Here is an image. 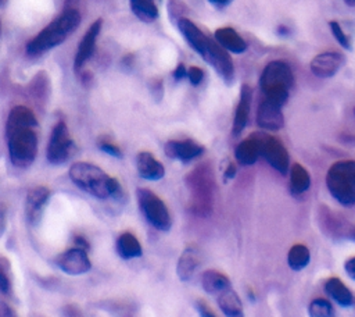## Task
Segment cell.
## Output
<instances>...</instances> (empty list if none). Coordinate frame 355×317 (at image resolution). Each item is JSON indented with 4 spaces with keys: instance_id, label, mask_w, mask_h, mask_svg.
<instances>
[{
    "instance_id": "6da1fadb",
    "label": "cell",
    "mask_w": 355,
    "mask_h": 317,
    "mask_svg": "<svg viewBox=\"0 0 355 317\" xmlns=\"http://www.w3.org/2000/svg\"><path fill=\"white\" fill-rule=\"evenodd\" d=\"M39 123L27 106H16L6 121V138L10 162L15 167L28 169L38 154Z\"/></svg>"
},
{
    "instance_id": "7a4b0ae2",
    "label": "cell",
    "mask_w": 355,
    "mask_h": 317,
    "mask_svg": "<svg viewBox=\"0 0 355 317\" xmlns=\"http://www.w3.org/2000/svg\"><path fill=\"white\" fill-rule=\"evenodd\" d=\"M70 180L90 197L106 199H121L124 197L122 187L117 179L110 177L106 172L92 163L78 162L70 167Z\"/></svg>"
},
{
    "instance_id": "3957f363",
    "label": "cell",
    "mask_w": 355,
    "mask_h": 317,
    "mask_svg": "<svg viewBox=\"0 0 355 317\" xmlns=\"http://www.w3.org/2000/svg\"><path fill=\"white\" fill-rule=\"evenodd\" d=\"M81 24V13L77 8H64L63 13L45 27L35 38H32L26 48L28 56H41L56 46L61 45Z\"/></svg>"
},
{
    "instance_id": "277c9868",
    "label": "cell",
    "mask_w": 355,
    "mask_h": 317,
    "mask_svg": "<svg viewBox=\"0 0 355 317\" xmlns=\"http://www.w3.org/2000/svg\"><path fill=\"white\" fill-rule=\"evenodd\" d=\"M189 190V210L198 217H209L215 205V177L210 163L196 166L185 179Z\"/></svg>"
},
{
    "instance_id": "5b68a950",
    "label": "cell",
    "mask_w": 355,
    "mask_h": 317,
    "mask_svg": "<svg viewBox=\"0 0 355 317\" xmlns=\"http://www.w3.org/2000/svg\"><path fill=\"white\" fill-rule=\"evenodd\" d=\"M326 187L340 205H355V161L333 163L326 174Z\"/></svg>"
},
{
    "instance_id": "8992f818",
    "label": "cell",
    "mask_w": 355,
    "mask_h": 317,
    "mask_svg": "<svg viewBox=\"0 0 355 317\" xmlns=\"http://www.w3.org/2000/svg\"><path fill=\"white\" fill-rule=\"evenodd\" d=\"M136 199L139 209L144 219L158 231L166 233L172 227V219L166 205L153 191L139 188L136 191Z\"/></svg>"
},
{
    "instance_id": "52a82bcc",
    "label": "cell",
    "mask_w": 355,
    "mask_h": 317,
    "mask_svg": "<svg viewBox=\"0 0 355 317\" xmlns=\"http://www.w3.org/2000/svg\"><path fill=\"white\" fill-rule=\"evenodd\" d=\"M74 150H75V145L70 135V129L67 124L63 120H60L53 127V131L48 143V150H46L48 162L55 166L63 165L74 154Z\"/></svg>"
},
{
    "instance_id": "ba28073f",
    "label": "cell",
    "mask_w": 355,
    "mask_h": 317,
    "mask_svg": "<svg viewBox=\"0 0 355 317\" xmlns=\"http://www.w3.org/2000/svg\"><path fill=\"white\" fill-rule=\"evenodd\" d=\"M261 156L282 176L290 170V156L286 146L276 136L261 132Z\"/></svg>"
},
{
    "instance_id": "9c48e42d",
    "label": "cell",
    "mask_w": 355,
    "mask_h": 317,
    "mask_svg": "<svg viewBox=\"0 0 355 317\" xmlns=\"http://www.w3.org/2000/svg\"><path fill=\"white\" fill-rule=\"evenodd\" d=\"M293 84L294 75L290 66L280 60L268 63L260 77V87L264 93L272 89H290Z\"/></svg>"
},
{
    "instance_id": "30bf717a",
    "label": "cell",
    "mask_w": 355,
    "mask_h": 317,
    "mask_svg": "<svg viewBox=\"0 0 355 317\" xmlns=\"http://www.w3.org/2000/svg\"><path fill=\"white\" fill-rule=\"evenodd\" d=\"M203 60L207 62L213 69L218 73V75L229 85L233 82L235 78V67L232 57L229 56L228 51L224 49L217 41L210 38L207 51L203 56Z\"/></svg>"
},
{
    "instance_id": "8fae6325",
    "label": "cell",
    "mask_w": 355,
    "mask_h": 317,
    "mask_svg": "<svg viewBox=\"0 0 355 317\" xmlns=\"http://www.w3.org/2000/svg\"><path fill=\"white\" fill-rule=\"evenodd\" d=\"M55 263L57 267L70 275H81L88 273L92 269L90 259L88 256V251L77 246L60 253Z\"/></svg>"
},
{
    "instance_id": "7c38bea8",
    "label": "cell",
    "mask_w": 355,
    "mask_h": 317,
    "mask_svg": "<svg viewBox=\"0 0 355 317\" xmlns=\"http://www.w3.org/2000/svg\"><path fill=\"white\" fill-rule=\"evenodd\" d=\"M164 152H165L166 157L172 158V161L189 163V162L195 161V158L200 157L206 152V147L192 139L168 141L164 146Z\"/></svg>"
},
{
    "instance_id": "4fadbf2b",
    "label": "cell",
    "mask_w": 355,
    "mask_h": 317,
    "mask_svg": "<svg viewBox=\"0 0 355 317\" xmlns=\"http://www.w3.org/2000/svg\"><path fill=\"white\" fill-rule=\"evenodd\" d=\"M102 27H103V20L99 19L89 27L86 34L82 37L78 51H77V55H75V59H74V71L77 74L84 70V66L93 56L95 48H96V41L100 35Z\"/></svg>"
},
{
    "instance_id": "5bb4252c",
    "label": "cell",
    "mask_w": 355,
    "mask_h": 317,
    "mask_svg": "<svg viewBox=\"0 0 355 317\" xmlns=\"http://www.w3.org/2000/svg\"><path fill=\"white\" fill-rule=\"evenodd\" d=\"M50 197L52 192L46 187H35L28 192L26 199V217L30 226H38L41 223Z\"/></svg>"
},
{
    "instance_id": "9a60e30c",
    "label": "cell",
    "mask_w": 355,
    "mask_h": 317,
    "mask_svg": "<svg viewBox=\"0 0 355 317\" xmlns=\"http://www.w3.org/2000/svg\"><path fill=\"white\" fill-rule=\"evenodd\" d=\"M257 124L264 131H279L283 128L285 116L282 106L264 98L257 110Z\"/></svg>"
},
{
    "instance_id": "2e32d148",
    "label": "cell",
    "mask_w": 355,
    "mask_h": 317,
    "mask_svg": "<svg viewBox=\"0 0 355 317\" xmlns=\"http://www.w3.org/2000/svg\"><path fill=\"white\" fill-rule=\"evenodd\" d=\"M344 64V57L337 52H325L315 56L309 64L311 71L318 78H330Z\"/></svg>"
},
{
    "instance_id": "e0dca14e",
    "label": "cell",
    "mask_w": 355,
    "mask_h": 317,
    "mask_svg": "<svg viewBox=\"0 0 355 317\" xmlns=\"http://www.w3.org/2000/svg\"><path fill=\"white\" fill-rule=\"evenodd\" d=\"M176 26H178V30L181 31L182 37L189 44V46L203 57L206 51H207L210 37H207L193 21H191L186 17H184V19L178 21Z\"/></svg>"
},
{
    "instance_id": "ac0fdd59",
    "label": "cell",
    "mask_w": 355,
    "mask_h": 317,
    "mask_svg": "<svg viewBox=\"0 0 355 317\" xmlns=\"http://www.w3.org/2000/svg\"><path fill=\"white\" fill-rule=\"evenodd\" d=\"M261 156V132L251 134L235 149L236 162L242 166H253Z\"/></svg>"
},
{
    "instance_id": "d6986e66",
    "label": "cell",
    "mask_w": 355,
    "mask_h": 317,
    "mask_svg": "<svg viewBox=\"0 0 355 317\" xmlns=\"http://www.w3.org/2000/svg\"><path fill=\"white\" fill-rule=\"evenodd\" d=\"M202 263V252L198 245H189L181 255L176 266V274L181 281L192 280Z\"/></svg>"
},
{
    "instance_id": "ffe728a7",
    "label": "cell",
    "mask_w": 355,
    "mask_h": 317,
    "mask_svg": "<svg viewBox=\"0 0 355 317\" xmlns=\"http://www.w3.org/2000/svg\"><path fill=\"white\" fill-rule=\"evenodd\" d=\"M251 102H253V89L249 85H242L240 99H239V103L236 107L233 127H232L233 136H239L244 131V128L249 123V117H250Z\"/></svg>"
},
{
    "instance_id": "44dd1931",
    "label": "cell",
    "mask_w": 355,
    "mask_h": 317,
    "mask_svg": "<svg viewBox=\"0 0 355 317\" xmlns=\"http://www.w3.org/2000/svg\"><path fill=\"white\" fill-rule=\"evenodd\" d=\"M136 165L139 176L144 180L158 181L165 176V167L150 152H140L136 157Z\"/></svg>"
},
{
    "instance_id": "7402d4cb",
    "label": "cell",
    "mask_w": 355,
    "mask_h": 317,
    "mask_svg": "<svg viewBox=\"0 0 355 317\" xmlns=\"http://www.w3.org/2000/svg\"><path fill=\"white\" fill-rule=\"evenodd\" d=\"M215 41L231 53L240 55L244 53L247 49L246 41L231 27L218 28L215 31Z\"/></svg>"
},
{
    "instance_id": "603a6c76",
    "label": "cell",
    "mask_w": 355,
    "mask_h": 317,
    "mask_svg": "<svg viewBox=\"0 0 355 317\" xmlns=\"http://www.w3.org/2000/svg\"><path fill=\"white\" fill-rule=\"evenodd\" d=\"M325 292L341 307H351L354 305V295L348 287L337 277H332L325 284Z\"/></svg>"
},
{
    "instance_id": "cb8c5ba5",
    "label": "cell",
    "mask_w": 355,
    "mask_h": 317,
    "mask_svg": "<svg viewBox=\"0 0 355 317\" xmlns=\"http://www.w3.org/2000/svg\"><path fill=\"white\" fill-rule=\"evenodd\" d=\"M115 248H117L118 256L125 260L140 257L143 253L139 239L131 233H122L117 239Z\"/></svg>"
},
{
    "instance_id": "d4e9b609",
    "label": "cell",
    "mask_w": 355,
    "mask_h": 317,
    "mask_svg": "<svg viewBox=\"0 0 355 317\" xmlns=\"http://www.w3.org/2000/svg\"><path fill=\"white\" fill-rule=\"evenodd\" d=\"M231 285V280L218 270H207L202 275V287L210 295H220Z\"/></svg>"
},
{
    "instance_id": "484cf974",
    "label": "cell",
    "mask_w": 355,
    "mask_h": 317,
    "mask_svg": "<svg viewBox=\"0 0 355 317\" xmlns=\"http://www.w3.org/2000/svg\"><path fill=\"white\" fill-rule=\"evenodd\" d=\"M218 306L224 311V314L229 317L243 316L242 299L232 288H228L218 295Z\"/></svg>"
},
{
    "instance_id": "4316f807",
    "label": "cell",
    "mask_w": 355,
    "mask_h": 317,
    "mask_svg": "<svg viewBox=\"0 0 355 317\" xmlns=\"http://www.w3.org/2000/svg\"><path fill=\"white\" fill-rule=\"evenodd\" d=\"M311 188V176L307 169L298 163L290 167V192L303 195Z\"/></svg>"
},
{
    "instance_id": "83f0119b",
    "label": "cell",
    "mask_w": 355,
    "mask_h": 317,
    "mask_svg": "<svg viewBox=\"0 0 355 317\" xmlns=\"http://www.w3.org/2000/svg\"><path fill=\"white\" fill-rule=\"evenodd\" d=\"M133 15L143 23H153L158 19V8L154 0H129Z\"/></svg>"
},
{
    "instance_id": "f1b7e54d",
    "label": "cell",
    "mask_w": 355,
    "mask_h": 317,
    "mask_svg": "<svg viewBox=\"0 0 355 317\" xmlns=\"http://www.w3.org/2000/svg\"><path fill=\"white\" fill-rule=\"evenodd\" d=\"M309 260H311L309 249L301 244L291 246L287 253V264L294 271H301L303 269H305Z\"/></svg>"
},
{
    "instance_id": "f546056e",
    "label": "cell",
    "mask_w": 355,
    "mask_h": 317,
    "mask_svg": "<svg viewBox=\"0 0 355 317\" xmlns=\"http://www.w3.org/2000/svg\"><path fill=\"white\" fill-rule=\"evenodd\" d=\"M0 293L10 296L13 293L12 267L6 257H0Z\"/></svg>"
},
{
    "instance_id": "4dcf8cb0",
    "label": "cell",
    "mask_w": 355,
    "mask_h": 317,
    "mask_svg": "<svg viewBox=\"0 0 355 317\" xmlns=\"http://www.w3.org/2000/svg\"><path fill=\"white\" fill-rule=\"evenodd\" d=\"M30 91H31L32 98L38 102V105H45V102L48 99V93H49V84H48V78L45 77L44 73H41L35 77V80L32 81V84L30 87Z\"/></svg>"
},
{
    "instance_id": "1f68e13d",
    "label": "cell",
    "mask_w": 355,
    "mask_h": 317,
    "mask_svg": "<svg viewBox=\"0 0 355 317\" xmlns=\"http://www.w3.org/2000/svg\"><path fill=\"white\" fill-rule=\"evenodd\" d=\"M308 314L312 317H330L334 314V309L327 299L316 298L309 303Z\"/></svg>"
},
{
    "instance_id": "d6a6232c",
    "label": "cell",
    "mask_w": 355,
    "mask_h": 317,
    "mask_svg": "<svg viewBox=\"0 0 355 317\" xmlns=\"http://www.w3.org/2000/svg\"><path fill=\"white\" fill-rule=\"evenodd\" d=\"M185 13H186V6L181 2V0H169L168 15L172 23L176 24L181 19H184Z\"/></svg>"
},
{
    "instance_id": "836d02e7",
    "label": "cell",
    "mask_w": 355,
    "mask_h": 317,
    "mask_svg": "<svg viewBox=\"0 0 355 317\" xmlns=\"http://www.w3.org/2000/svg\"><path fill=\"white\" fill-rule=\"evenodd\" d=\"M329 27H330V31L333 34V37L336 38V41L347 51H351V44H349V39L347 38V35L344 34L343 28L340 27V24L337 21H330L329 23Z\"/></svg>"
},
{
    "instance_id": "e575fe53",
    "label": "cell",
    "mask_w": 355,
    "mask_h": 317,
    "mask_svg": "<svg viewBox=\"0 0 355 317\" xmlns=\"http://www.w3.org/2000/svg\"><path fill=\"white\" fill-rule=\"evenodd\" d=\"M97 147H99L102 152H104V153H107V154H110V156H113V157H118V158L122 157V150L119 149V146L115 145V143H113V142H111L110 139H107V138H100V139L97 141Z\"/></svg>"
},
{
    "instance_id": "d590c367",
    "label": "cell",
    "mask_w": 355,
    "mask_h": 317,
    "mask_svg": "<svg viewBox=\"0 0 355 317\" xmlns=\"http://www.w3.org/2000/svg\"><path fill=\"white\" fill-rule=\"evenodd\" d=\"M188 78H189V81H191V84H192L193 87H198V85H200V84L203 82V80H204V71H203L200 67L193 66V67H191V69L188 70Z\"/></svg>"
},
{
    "instance_id": "8d00e7d4",
    "label": "cell",
    "mask_w": 355,
    "mask_h": 317,
    "mask_svg": "<svg viewBox=\"0 0 355 317\" xmlns=\"http://www.w3.org/2000/svg\"><path fill=\"white\" fill-rule=\"evenodd\" d=\"M150 93H151V96L157 102H160L162 99V96H164V84H162L161 80L154 78V80L150 81Z\"/></svg>"
},
{
    "instance_id": "74e56055",
    "label": "cell",
    "mask_w": 355,
    "mask_h": 317,
    "mask_svg": "<svg viewBox=\"0 0 355 317\" xmlns=\"http://www.w3.org/2000/svg\"><path fill=\"white\" fill-rule=\"evenodd\" d=\"M8 227V206L0 203V238L3 237Z\"/></svg>"
},
{
    "instance_id": "f35d334b",
    "label": "cell",
    "mask_w": 355,
    "mask_h": 317,
    "mask_svg": "<svg viewBox=\"0 0 355 317\" xmlns=\"http://www.w3.org/2000/svg\"><path fill=\"white\" fill-rule=\"evenodd\" d=\"M196 307H198L200 316H204V317H214L215 316V313L213 311V309L209 306V303L206 300H202V299L196 300Z\"/></svg>"
},
{
    "instance_id": "ab89813d",
    "label": "cell",
    "mask_w": 355,
    "mask_h": 317,
    "mask_svg": "<svg viewBox=\"0 0 355 317\" xmlns=\"http://www.w3.org/2000/svg\"><path fill=\"white\" fill-rule=\"evenodd\" d=\"M172 75H173L175 81H182L184 78H186V77H188V70H186L185 64H184V63H180V64H178V66H176V69L173 70Z\"/></svg>"
},
{
    "instance_id": "60d3db41",
    "label": "cell",
    "mask_w": 355,
    "mask_h": 317,
    "mask_svg": "<svg viewBox=\"0 0 355 317\" xmlns=\"http://www.w3.org/2000/svg\"><path fill=\"white\" fill-rule=\"evenodd\" d=\"M344 270L347 273V275L355 281V256L348 259L345 263H344Z\"/></svg>"
},
{
    "instance_id": "b9f144b4",
    "label": "cell",
    "mask_w": 355,
    "mask_h": 317,
    "mask_svg": "<svg viewBox=\"0 0 355 317\" xmlns=\"http://www.w3.org/2000/svg\"><path fill=\"white\" fill-rule=\"evenodd\" d=\"M16 311L3 300H0V317H13Z\"/></svg>"
},
{
    "instance_id": "7bdbcfd3",
    "label": "cell",
    "mask_w": 355,
    "mask_h": 317,
    "mask_svg": "<svg viewBox=\"0 0 355 317\" xmlns=\"http://www.w3.org/2000/svg\"><path fill=\"white\" fill-rule=\"evenodd\" d=\"M236 174H238V167H236V165L235 163H229L228 165V167H227V170H225V179L227 180H233L235 177H236Z\"/></svg>"
},
{
    "instance_id": "ee69618b",
    "label": "cell",
    "mask_w": 355,
    "mask_h": 317,
    "mask_svg": "<svg viewBox=\"0 0 355 317\" xmlns=\"http://www.w3.org/2000/svg\"><path fill=\"white\" fill-rule=\"evenodd\" d=\"M74 242H75L77 246H79V248H82V249H85V251H89V249H90L89 242H88L82 235H75Z\"/></svg>"
},
{
    "instance_id": "f6af8a7d",
    "label": "cell",
    "mask_w": 355,
    "mask_h": 317,
    "mask_svg": "<svg viewBox=\"0 0 355 317\" xmlns=\"http://www.w3.org/2000/svg\"><path fill=\"white\" fill-rule=\"evenodd\" d=\"M77 309V306H73V305H68V306H66L64 309H63V313L64 314H67V316H79L81 314V311L78 310H75Z\"/></svg>"
},
{
    "instance_id": "bcb514c9",
    "label": "cell",
    "mask_w": 355,
    "mask_h": 317,
    "mask_svg": "<svg viewBox=\"0 0 355 317\" xmlns=\"http://www.w3.org/2000/svg\"><path fill=\"white\" fill-rule=\"evenodd\" d=\"M209 2H210L211 5H214L215 8H225V6H228L227 0H209Z\"/></svg>"
},
{
    "instance_id": "7dc6e473",
    "label": "cell",
    "mask_w": 355,
    "mask_h": 317,
    "mask_svg": "<svg viewBox=\"0 0 355 317\" xmlns=\"http://www.w3.org/2000/svg\"><path fill=\"white\" fill-rule=\"evenodd\" d=\"M347 239L355 242V226H351V230H349V233H348V238H347Z\"/></svg>"
},
{
    "instance_id": "c3c4849f",
    "label": "cell",
    "mask_w": 355,
    "mask_h": 317,
    "mask_svg": "<svg viewBox=\"0 0 355 317\" xmlns=\"http://www.w3.org/2000/svg\"><path fill=\"white\" fill-rule=\"evenodd\" d=\"M278 33L282 34V35H286V34H289V30L285 28V27H279V28H278Z\"/></svg>"
},
{
    "instance_id": "681fc988",
    "label": "cell",
    "mask_w": 355,
    "mask_h": 317,
    "mask_svg": "<svg viewBox=\"0 0 355 317\" xmlns=\"http://www.w3.org/2000/svg\"><path fill=\"white\" fill-rule=\"evenodd\" d=\"M344 2L348 5V6H355V0H344Z\"/></svg>"
},
{
    "instance_id": "f907efd6",
    "label": "cell",
    "mask_w": 355,
    "mask_h": 317,
    "mask_svg": "<svg viewBox=\"0 0 355 317\" xmlns=\"http://www.w3.org/2000/svg\"><path fill=\"white\" fill-rule=\"evenodd\" d=\"M6 2H8V0H0V6H3Z\"/></svg>"
},
{
    "instance_id": "816d5d0a",
    "label": "cell",
    "mask_w": 355,
    "mask_h": 317,
    "mask_svg": "<svg viewBox=\"0 0 355 317\" xmlns=\"http://www.w3.org/2000/svg\"><path fill=\"white\" fill-rule=\"evenodd\" d=\"M0 33H2V21H0Z\"/></svg>"
},
{
    "instance_id": "f5cc1de1",
    "label": "cell",
    "mask_w": 355,
    "mask_h": 317,
    "mask_svg": "<svg viewBox=\"0 0 355 317\" xmlns=\"http://www.w3.org/2000/svg\"><path fill=\"white\" fill-rule=\"evenodd\" d=\"M227 2H228V5H229V3H231V2H232V0H227Z\"/></svg>"
},
{
    "instance_id": "db71d44e",
    "label": "cell",
    "mask_w": 355,
    "mask_h": 317,
    "mask_svg": "<svg viewBox=\"0 0 355 317\" xmlns=\"http://www.w3.org/2000/svg\"><path fill=\"white\" fill-rule=\"evenodd\" d=\"M158 2H161V0H158Z\"/></svg>"
}]
</instances>
